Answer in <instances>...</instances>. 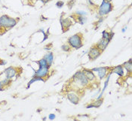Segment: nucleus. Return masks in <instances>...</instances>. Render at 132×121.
<instances>
[{"label":"nucleus","mask_w":132,"mask_h":121,"mask_svg":"<svg viewBox=\"0 0 132 121\" xmlns=\"http://www.w3.org/2000/svg\"><path fill=\"white\" fill-rule=\"evenodd\" d=\"M68 43L72 47L75 48V49H79L82 47L83 45L81 34H75L73 36H70L68 38Z\"/></svg>","instance_id":"obj_1"},{"label":"nucleus","mask_w":132,"mask_h":121,"mask_svg":"<svg viewBox=\"0 0 132 121\" xmlns=\"http://www.w3.org/2000/svg\"><path fill=\"white\" fill-rule=\"evenodd\" d=\"M17 24L15 19L8 17V15H2L0 17V26L5 28H11Z\"/></svg>","instance_id":"obj_2"},{"label":"nucleus","mask_w":132,"mask_h":121,"mask_svg":"<svg viewBox=\"0 0 132 121\" xmlns=\"http://www.w3.org/2000/svg\"><path fill=\"white\" fill-rule=\"evenodd\" d=\"M112 9V5L110 2H106L105 0H103L101 5L99 8V15L103 17L109 14Z\"/></svg>","instance_id":"obj_3"},{"label":"nucleus","mask_w":132,"mask_h":121,"mask_svg":"<svg viewBox=\"0 0 132 121\" xmlns=\"http://www.w3.org/2000/svg\"><path fill=\"white\" fill-rule=\"evenodd\" d=\"M73 79L77 83L80 84L82 86H85L88 84V80L86 77L85 75L84 74L83 71H78L76 74L73 76Z\"/></svg>","instance_id":"obj_4"},{"label":"nucleus","mask_w":132,"mask_h":121,"mask_svg":"<svg viewBox=\"0 0 132 121\" xmlns=\"http://www.w3.org/2000/svg\"><path fill=\"white\" fill-rule=\"evenodd\" d=\"M48 74V67H39V69L36 71L34 77H45Z\"/></svg>","instance_id":"obj_5"},{"label":"nucleus","mask_w":132,"mask_h":121,"mask_svg":"<svg viewBox=\"0 0 132 121\" xmlns=\"http://www.w3.org/2000/svg\"><path fill=\"white\" fill-rule=\"evenodd\" d=\"M110 40V39H105V38H101V39L99 41V42L97 45V47L98 48L100 51H103L105 50V48L107 47V45H109Z\"/></svg>","instance_id":"obj_6"},{"label":"nucleus","mask_w":132,"mask_h":121,"mask_svg":"<svg viewBox=\"0 0 132 121\" xmlns=\"http://www.w3.org/2000/svg\"><path fill=\"white\" fill-rule=\"evenodd\" d=\"M101 51L98 49L97 47H92L89 51V58L91 60H95L100 55Z\"/></svg>","instance_id":"obj_7"},{"label":"nucleus","mask_w":132,"mask_h":121,"mask_svg":"<svg viewBox=\"0 0 132 121\" xmlns=\"http://www.w3.org/2000/svg\"><path fill=\"white\" fill-rule=\"evenodd\" d=\"M91 71H98V75H99V77H100V79H103L107 73V68L106 67L95 68V69H93Z\"/></svg>","instance_id":"obj_8"},{"label":"nucleus","mask_w":132,"mask_h":121,"mask_svg":"<svg viewBox=\"0 0 132 121\" xmlns=\"http://www.w3.org/2000/svg\"><path fill=\"white\" fill-rule=\"evenodd\" d=\"M5 73L6 75V77L8 79H11L15 76L17 73V71L15 70V69H14L13 67H9L7 69H5Z\"/></svg>","instance_id":"obj_9"},{"label":"nucleus","mask_w":132,"mask_h":121,"mask_svg":"<svg viewBox=\"0 0 132 121\" xmlns=\"http://www.w3.org/2000/svg\"><path fill=\"white\" fill-rule=\"evenodd\" d=\"M83 72H84V74L85 75V76H86V77L88 78V81H95L96 77H95V75H94V73H93V71L88 70V69H84Z\"/></svg>","instance_id":"obj_10"},{"label":"nucleus","mask_w":132,"mask_h":121,"mask_svg":"<svg viewBox=\"0 0 132 121\" xmlns=\"http://www.w3.org/2000/svg\"><path fill=\"white\" fill-rule=\"evenodd\" d=\"M67 98H68V99L71 101V102H73V104H75V105H76V104H78V102H79V98L78 97V96L75 95V94H74V93H69L68 95H67Z\"/></svg>","instance_id":"obj_11"},{"label":"nucleus","mask_w":132,"mask_h":121,"mask_svg":"<svg viewBox=\"0 0 132 121\" xmlns=\"http://www.w3.org/2000/svg\"><path fill=\"white\" fill-rule=\"evenodd\" d=\"M44 59L47 61V62H48V66H50L51 64H52L53 60H54V56H53V54H52V53H48V54H46V55L45 56Z\"/></svg>","instance_id":"obj_12"},{"label":"nucleus","mask_w":132,"mask_h":121,"mask_svg":"<svg viewBox=\"0 0 132 121\" xmlns=\"http://www.w3.org/2000/svg\"><path fill=\"white\" fill-rule=\"evenodd\" d=\"M111 73H116L120 76H122L123 75V69H122V66H116V68L113 69Z\"/></svg>","instance_id":"obj_13"},{"label":"nucleus","mask_w":132,"mask_h":121,"mask_svg":"<svg viewBox=\"0 0 132 121\" xmlns=\"http://www.w3.org/2000/svg\"><path fill=\"white\" fill-rule=\"evenodd\" d=\"M72 25V22L70 21L69 19H65L64 20H63L62 19H61V26H62V30H63L64 26H66L67 27V30L69 29V27Z\"/></svg>","instance_id":"obj_14"},{"label":"nucleus","mask_w":132,"mask_h":121,"mask_svg":"<svg viewBox=\"0 0 132 121\" xmlns=\"http://www.w3.org/2000/svg\"><path fill=\"white\" fill-rule=\"evenodd\" d=\"M103 103V99H97L95 102H94L92 105H89L87 106V108H98L102 105Z\"/></svg>","instance_id":"obj_15"},{"label":"nucleus","mask_w":132,"mask_h":121,"mask_svg":"<svg viewBox=\"0 0 132 121\" xmlns=\"http://www.w3.org/2000/svg\"><path fill=\"white\" fill-rule=\"evenodd\" d=\"M37 62H38V64H39V67H48V68H49L48 62H47V61L44 59V58L43 59L40 60L39 61H38Z\"/></svg>","instance_id":"obj_16"},{"label":"nucleus","mask_w":132,"mask_h":121,"mask_svg":"<svg viewBox=\"0 0 132 121\" xmlns=\"http://www.w3.org/2000/svg\"><path fill=\"white\" fill-rule=\"evenodd\" d=\"M124 67L126 69V70L128 72L131 71V69H132V64H131V60H129L128 62H125L124 63Z\"/></svg>","instance_id":"obj_17"},{"label":"nucleus","mask_w":132,"mask_h":121,"mask_svg":"<svg viewBox=\"0 0 132 121\" xmlns=\"http://www.w3.org/2000/svg\"><path fill=\"white\" fill-rule=\"evenodd\" d=\"M43 81V80H42V78H41V77H34L33 78H32L29 83H28V88H29V86L32 84V83H34V82L36 81Z\"/></svg>","instance_id":"obj_18"},{"label":"nucleus","mask_w":132,"mask_h":121,"mask_svg":"<svg viewBox=\"0 0 132 121\" xmlns=\"http://www.w3.org/2000/svg\"><path fill=\"white\" fill-rule=\"evenodd\" d=\"M78 20H79V22L82 25V24H84V23H85V22L87 21V18L84 17H83V16H79V17H78Z\"/></svg>","instance_id":"obj_19"},{"label":"nucleus","mask_w":132,"mask_h":121,"mask_svg":"<svg viewBox=\"0 0 132 121\" xmlns=\"http://www.w3.org/2000/svg\"><path fill=\"white\" fill-rule=\"evenodd\" d=\"M103 38H105V39H110V33L107 32L106 31H103Z\"/></svg>","instance_id":"obj_20"},{"label":"nucleus","mask_w":132,"mask_h":121,"mask_svg":"<svg viewBox=\"0 0 132 121\" xmlns=\"http://www.w3.org/2000/svg\"><path fill=\"white\" fill-rule=\"evenodd\" d=\"M11 83V80L10 79H8V78H6V79H5L2 81V84L3 86H5V85H8L9 84Z\"/></svg>","instance_id":"obj_21"},{"label":"nucleus","mask_w":132,"mask_h":121,"mask_svg":"<svg viewBox=\"0 0 132 121\" xmlns=\"http://www.w3.org/2000/svg\"><path fill=\"white\" fill-rule=\"evenodd\" d=\"M62 50H64V51H69L70 50V47L69 46V45H63L62 47Z\"/></svg>","instance_id":"obj_22"},{"label":"nucleus","mask_w":132,"mask_h":121,"mask_svg":"<svg viewBox=\"0 0 132 121\" xmlns=\"http://www.w3.org/2000/svg\"><path fill=\"white\" fill-rule=\"evenodd\" d=\"M64 5V2H62V1H59V2H58L56 3V5L58 6V8H61L63 5Z\"/></svg>","instance_id":"obj_23"},{"label":"nucleus","mask_w":132,"mask_h":121,"mask_svg":"<svg viewBox=\"0 0 132 121\" xmlns=\"http://www.w3.org/2000/svg\"><path fill=\"white\" fill-rule=\"evenodd\" d=\"M77 14H79V15H80V16H83V15H85L86 14V13L84 12V11H77V13H76Z\"/></svg>","instance_id":"obj_24"},{"label":"nucleus","mask_w":132,"mask_h":121,"mask_svg":"<svg viewBox=\"0 0 132 121\" xmlns=\"http://www.w3.org/2000/svg\"><path fill=\"white\" fill-rule=\"evenodd\" d=\"M54 118H55V115H54V114H51L49 115V117H48V119L51 120H54Z\"/></svg>","instance_id":"obj_25"},{"label":"nucleus","mask_w":132,"mask_h":121,"mask_svg":"<svg viewBox=\"0 0 132 121\" xmlns=\"http://www.w3.org/2000/svg\"><path fill=\"white\" fill-rule=\"evenodd\" d=\"M2 89H3V85H2V82L0 81V91L2 90Z\"/></svg>","instance_id":"obj_26"},{"label":"nucleus","mask_w":132,"mask_h":121,"mask_svg":"<svg viewBox=\"0 0 132 121\" xmlns=\"http://www.w3.org/2000/svg\"><path fill=\"white\" fill-rule=\"evenodd\" d=\"M41 1H42V2H43L44 4H45L46 2H48V1H50V0H41Z\"/></svg>","instance_id":"obj_27"},{"label":"nucleus","mask_w":132,"mask_h":121,"mask_svg":"<svg viewBox=\"0 0 132 121\" xmlns=\"http://www.w3.org/2000/svg\"><path fill=\"white\" fill-rule=\"evenodd\" d=\"M106 2H110V1H112V0H105Z\"/></svg>","instance_id":"obj_28"}]
</instances>
